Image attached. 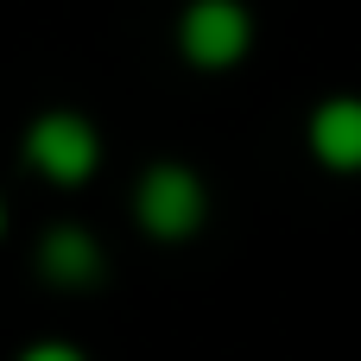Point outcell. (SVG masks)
<instances>
[{"instance_id":"3957f363","label":"cell","mask_w":361,"mask_h":361,"mask_svg":"<svg viewBox=\"0 0 361 361\" xmlns=\"http://www.w3.org/2000/svg\"><path fill=\"white\" fill-rule=\"evenodd\" d=\"M254 44V13L241 0H190L178 19V51L197 70H228Z\"/></svg>"},{"instance_id":"8992f818","label":"cell","mask_w":361,"mask_h":361,"mask_svg":"<svg viewBox=\"0 0 361 361\" xmlns=\"http://www.w3.org/2000/svg\"><path fill=\"white\" fill-rule=\"evenodd\" d=\"M19 361H82V355H76L70 343H38V349H25Z\"/></svg>"},{"instance_id":"277c9868","label":"cell","mask_w":361,"mask_h":361,"mask_svg":"<svg viewBox=\"0 0 361 361\" xmlns=\"http://www.w3.org/2000/svg\"><path fill=\"white\" fill-rule=\"evenodd\" d=\"M311 152L330 171H361V95H330L311 114Z\"/></svg>"},{"instance_id":"52a82bcc","label":"cell","mask_w":361,"mask_h":361,"mask_svg":"<svg viewBox=\"0 0 361 361\" xmlns=\"http://www.w3.org/2000/svg\"><path fill=\"white\" fill-rule=\"evenodd\" d=\"M0 228H6V203H0Z\"/></svg>"},{"instance_id":"5b68a950","label":"cell","mask_w":361,"mask_h":361,"mask_svg":"<svg viewBox=\"0 0 361 361\" xmlns=\"http://www.w3.org/2000/svg\"><path fill=\"white\" fill-rule=\"evenodd\" d=\"M38 273L51 279V286H70V292H82V286H95L102 279V247L89 241V228H51L44 241H38Z\"/></svg>"},{"instance_id":"6da1fadb","label":"cell","mask_w":361,"mask_h":361,"mask_svg":"<svg viewBox=\"0 0 361 361\" xmlns=\"http://www.w3.org/2000/svg\"><path fill=\"white\" fill-rule=\"evenodd\" d=\"M133 216L152 241H190L209 216V190L190 165H152L133 190Z\"/></svg>"},{"instance_id":"7a4b0ae2","label":"cell","mask_w":361,"mask_h":361,"mask_svg":"<svg viewBox=\"0 0 361 361\" xmlns=\"http://www.w3.org/2000/svg\"><path fill=\"white\" fill-rule=\"evenodd\" d=\"M95 159H102V133L76 108H51L25 127V165L51 184H82L95 171Z\"/></svg>"}]
</instances>
